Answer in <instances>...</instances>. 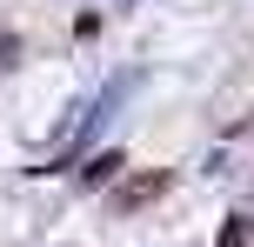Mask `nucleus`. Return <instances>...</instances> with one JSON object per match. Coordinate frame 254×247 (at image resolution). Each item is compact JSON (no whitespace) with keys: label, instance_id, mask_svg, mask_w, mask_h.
I'll list each match as a JSON object with an SVG mask.
<instances>
[{"label":"nucleus","instance_id":"obj_4","mask_svg":"<svg viewBox=\"0 0 254 247\" xmlns=\"http://www.w3.org/2000/svg\"><path fill=\"white\" fill-rule=\"evenodd\" d=\"M214 247H254V214H228L221 221V241Z\"/></svg>","mask_w":254,"mask_h":247},{"label":"nucleus","instance_id":"obj_2","mask_svg":"<svg viewBox=\"0 0 254 247\" xmlns=\"http://www.w3.org/2000/svg\"><path fill=\"white\" fill-rule=\"evenodd\" d=\"M154 194H167V174H140V181H127L121 194H114V207H140V200H154Z\"/></svg>","mask_w":254,"mask_h":247},{"label":"nucleus","instance_id":"obj_3","mask_svg":"<svg viewBox=\"0 0 254 247\" xmlns=\"http://www.w3.org/2000/svg\"><path fill=\"white\" fill-rule=\"evenodd\" d=\"M121 167H127V160L114 154V147H107V154H94V160H87V167H74V174H80V187H107V181H114V174H121Z\"/></svg>","mask_w":254,"mask_h":247},{"label":"nucleus","instance_id":"obj_1","mask_svg":"<svg viewBox=\"0 0 254 247\" xmlns=\"http://www.w3.org/2000/svg\"><path fill=\"white\" fill-rule=\"evenodd\" d=\"M134 87H140V74H114V80H107V87H101V100L87 107V120H80L74 147H67V154H61V167H80V154H87V147H94V134H101L107 120H114V107H121L127 94H134Z\"/></svg>","mask_w":254,"mask_h":247},{"label":"nucleus","instance_id":"obj_5","mask_svg":"<svg viewBox=\"0 0 254 247\" xmlns=\"http://www.w3.org/2000/svg\"><path fill=\"white\" fill-rule=\"evenodd\" d=\"M7 60H13V40H7V34H0V67H7Z\"/></svg>","mask_w":254,"mask_h":247}]
</instances>
